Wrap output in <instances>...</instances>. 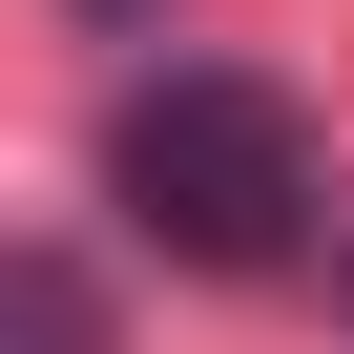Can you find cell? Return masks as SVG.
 <instances>
[{
	"mask_svg": "<svg viewBox=\"0 0 354 354\" xmlns=\"http://www.w3.org/2000/svg\"><path fill=\"white\" fill-rule=\"evenodd\" d=\"M104 188H125V230L167 271H292V230H313V104L250 84V63H167L104 125Z\"/></svg>",
	"mask_w": 354,
	"mask_h": 354,
	"instance_id": "cell-1",
	"label": "cell"
},
{
	"mask_svg": "<svg viewBox=\"0 0 354 354\" xmlns=\"http://www.w3.org/2000/svg\"><path fill=\"white\" fill-rule=\"evenodd\" d=\"M21 354H104V313H84V271H63V250H21Z\"/></svg>",
	"mask_w": 354,
	"mask_h": 354,
	"instance_id": "cell-2",
	"label": "cell"
},
{
	"mask_svg": "<svg viewBox=\"0 0 354 354\" xmlns=\"http://www.w3.org/2000/svg\"><path fill=\"white\" fill-rule=\"evenodd\" d=\"M333 313H354V250H333Z\"/></svg>",
	"mask_w": 354,
	"mask_h": 354,
	"instance_id": "cell-3",
	"label": "cell"
}]
</instances>
